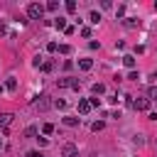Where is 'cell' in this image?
I'll use <instances>...</instances> for the list:
<instances>
[{
    "instance_id": "obj_22",
    "label": "cell",
    "mask_w": 157,
    "mask_h": 157,
    "mask_svg": "<svg viewBox=\"0 0 157 157\" xmlns=\"http://www.w3.org/2000/svg\"><path fill=\"white\" fill-rule=\"evenodd\" d=\"M56 49H59L61 54H69V52H71V47H69V44H61V47H56Z\"/></svg>"
},
{
    "instance_id": "obj_4",
    "label": "cell",
    "mask_w": 157,
    "mask_h": 157,
    "mask_svg": "<svg viewBox=\"0 0 157 157\" xmlns=\"http://www.w3.org/2000/svg\"><path fill=\"white\" fill-rule=\"evenodd\" d=\"M61 157H78V147L71 145V142L64 145V147H61Z\"/></svg>"
},
{
    "instance_id": "obj_11",
    "label": "cell",
    "mask_w": 157,
    "mask_h": 157,
    "mask_svg": "<svg viewBox=\"0 0 157 157\" xmlns=\"http://www.w3.org/2000/svg\"><path fill=\"white\" fill-rule=\"evenodd\" d=\"M91 91H93L96 96H101V93H105V86H103V83H93V86H91Z\"/></svg>"
},
{
    "instance_id": "obj_30",
    "label": "cell",
    "mask_w": 157,
    "mask_h": 157,
    "mask_svg": "<svg viewBox=\"0 0 157 157\" xmlns=\"http://www.w3.org/2000/svg\"><path fill=\"white\" fill-rule=\"evenodd\" d=\"M0 150H2V140H0Z\"/></svg>"
},
{
    "instance_id": "obj_23",
    "label": "cell",
    "mask_w": 157,
    "mask_h": 157,
    "mask_svg": "<svg viewBox=\"0 0 157 157\" xmlns=\"http://www.w3.org/2000/svg\"><path fill=\"white\" fill-rule=\"evenodd\" d=\"M115 15H118V17H123V15H125V5H118V10H115Z\"/></svg>"
},
{
    "instance_id": "obj_15",
    "label": "cell",
    "mask_w": 157,
    "mask_h": 157,
    "mask_svg": "<svg viewBox=\"0 0 157 157\" xmlns=\"http://www.w3.org/2000/svg\"><path fill=\"white\" fill-rule=\"evenodd\" d=\"M64 7H66V12H76V2H74V0H66Z\"/></svg>"
},
{
    "instance_id": "obj_18",
    "label": "cell",
    "mask_w": 157,
    "mask_h": 157,
    "mask_svg": "<svg viewBox=\"0 0 157 157\" xmlns=\"http://www.w3.org/2000/svg\"><path fill=\"white\" fill-rule=\"evenodd\" d=\"M42 132H44V135H52V132H54V125H52V123H44V125H42Z\"/></svg>"
},
{
    "instance_id": "obj_25",
    "label": "cell",
    "mask_w": 157,
    "mask_h": 157,
    "mask_svg": "<svg viewBox=\"0 0 157 157\" xmlns=\"http://www.w3.org/2000/svg\"><path fill=\"white\" fill-rule=\"evenodd\" d=\"M81 34L83 37H91V27H81Z\"/></svg>"
},
{
    "instance_id": "obj_12",
    "label": "cell",
    "mask_w": 157,
    "mask_h": 157,
    "mask_svg": "<svg viewBox=\"0 0 157 157\" xmlns=\"http://www.w3.org/2000/svg\"><path fill=\"white\" fill-rule=\"evenodd\" d=\"M64 123H66L69 128H76V125L81 123V118H71V115H69V118H64Z\"/></svg>"
},
{
    "instance_id": "obj_19",
    "label": "cell",
    "mask_w": 157,
    "mask_h": 157,
    "mask_svg": "<svg viewBox=\"0 0 157 157\" xmlns=\"http://www.w3.org/2000/svg\"><path fill=\"white\" fill-rule=\"evenodd\" d=\"M147 96H150V101H157V86H150L147 88Z\"/></svg>"
},
{
    "instance_id": "obj_7",
    "label": "cell",
    "mask_w": 157,
    "mask_h": 157,
    "mask_svg": "<svg viewBox=\"0 0 157 157\" xmlns=\"http://www.w3.org/2000/svg\"><path fill=\"white\" fill-rule=\"evenodd\" d=\"M78 69H81V71H91V69H93V61H91V59H78Z\"/></svg>"
},
{
    "instance_id": "obj_26",
    "label": "cell",
    "mask_w": 157,
    "mask_h": 157,
    "mask_svg": "<svg viewBox=\"0 0 157 157\" xmlns=\"http://www.w3.org/2000/svg\"><path fill=\"white\" fill-rule=\"evenodd\" d=\"M42 71H52V61H44L42 64Z\"/></svg>"
},
{
    "instance_id": "obj_13",
    "label": "cell",
    "mask_w": 157,
    "mask_h": 157,
    "mask_svg": "<svg viewBox=\"0 0 157 157\" xmlns=\"http://www.w3.org/2000/svg\"><path fill=\"white\" fill-rule=\"evenodd\" d=\"M5 88H7V91H15V88H17V78H7V81H5Z\"/></svg>"
},
{
    "instance_id": "obj_24",
    "label": "cell",
    "mask_w": 157,
    "mask_h": 157,
    "mask_svg": "<svg viewBox=\"0 0 157 157\" xmlns=\"http://www.w3.org/2000/svg\"><path fill=\"white\" fill-rule=\"evenodd\" d=\"M37 142H39V147H47V145H49V140H47V137H37Z\"/></svg>"
},
{
    "instance_id": "obj_14",
    "label": "cell",
    "mask_w": 157,
    "mask_h": 157,
    "mask_svg": "<svg viewBox=\"0 0 157 157\" xmlns=\"http://www.w3.org/2000/svg\"><path fill=\"white\" fill-rule=\"evenodd\" d=\"M103 128H105V123H103V120H96V123L91 125V130H93V132H101Z\"/></svg>"
},
{
    "instance_id": "obj_20",
    "label": "cell",
    "mask_w": 157,
    "mask_h": 157,
    "mask_svg": "<svg viewBox=\"0 0 157 157\" xmlns=\"http://www.w3.org/2000/svg\"><path fill=\"white\" fill-rule=\"evenodd\" d=\"M47 10L56 12V10H59V2H56V0H49V2H47Z\"/></svg>"
},
{
    "instance_id": "obj_2",
    "label": "cell",
    "mask_w": 157,
    "mask_h": 157,
    "mask_svg": "<svg viewBox=\"0 0 157 157\" xmlns=\"http://www.w3.org/2000/svg\"><path fill=\"white\" fill-rule=\"evenodd\" d=\"M56 86H59V88H76V91H78V81L71 78V76H66V78H56Z\"/></svg>"
},
{
    "instance_id": "obj_5",
    "label": "cell",
    "mask_w": 157,
    "mask_h": 157,
    "mask_svg": "<svg viewBox=\"0 0 157 157\" xmlns=\"http://www.w3.org/2000/svg\"><path fill=\"white\" fill-rule=\"evenodd\" d=\"M34 105H37L39 110H47V108H49V96H44V93H42V96H37Z\"/></svg>"
},
{
    "instance_id": "obj_10",
    "label": "cell",
    "mask_w": 157,
    "mask_h": 157,
    "mask_svg": "<svg viewBox=\"0 0 157 157\" xmlns=\"http://www.w3.org/2000/svg\"><path fill=\"white\" fill-rule=\"evenodd\" d=\"M88 22H91V25H98V22H101V12H96V10H93V12L88 15Z\"/></svg>"
},
{
    "instance_id": "obj_6",
    "label": "cell",
    "mask_w": 157,
    "mask_h": 157,
    "mask_svg": "<svg viewBox=\"0 0 157 157\" xmlns=\"http://www.w3.org/2000/svg\"><path fill=\"white\" fill-rule=\"evenodd\" d=\"M132 108H135V110H147V108H150V98H137V101H132Z\"/></svg>"
},
{
    "instance_id": "obj_9",
    "label": "cell",
    "mask_w": 157,
    "mask_h": 157,
    "mask_svg": "<svg viewBox=\"0 0 157 157\" xmlns=\"http://www.w3.org/2000/svg\"><path fill=\"white\" fill-rule=\"evenodd\" d=\"M12 118H15L12 113H0V125H10V123H12Z\"/></svg>"
},
{
    "instance_id": "obj_3",
    "label": "cell",
    "mask_w": 157,
    "mask_h": 157,
    "mask_svg": "<svg viewBox=\"0 0 157 157\" xmlns=\"http://www.w3.org/2000/svg\"><path fill=\"white\" fill-rule=\"evenodd\" d=\"M91 110H93L91 101H88V98H78V113H81V115H88Z\"/></svg>"
},
{
    "instance_id": "obj_16",
    "label": "cell",
    "mask_w": 157,
    "mask_h": 157,
    "mask_svg": "<svg viewBox=\"0 0 157 157\" xmlns=\"http://www.w3.org/2000/svg\"><path fill=\"white\" fill-rule=\"evenodd\" d=\"M125 25H128V27H137L140 20H137V17H125Z\"/></svg>"
},
{
    "instance_id": "obj_29",
    "label": "cell",
    "mask_w": 157,
    "mask_h": 157,
    "mask_svg": "<svg viewBox=\"0 0 157 157\" xmlns=\"http://www.w3.org/2000/svg\"><path fill=\"white\" fill-rule=\"evenodd\" d=\"M152 78H157V69H155V71H152Z\"/></svg>"
},
{
    "instance_id": "obj_21",
    "label": "cell",
    "mask_w": 157,
    "mask_h": 157,
    "mask_svg": "<svg viewBox=\"0 0 157 157\" xmlns=\"http://www.w3.org/2000/svg\"><path fill=\"white\" fill-rule=\"evenodd\" d=\"M34 135H37V128H34V125H29V128L25 130V137H34Z\"/></svg>"
},
{
    "instance_id": "obj_28",
    "label": "cell",
    "mask_w": 157,
    "mask_h": 157,
    "mask_svg": "<svg viewBox=\"0 0 157 157\" xmlns=\"http://www.w3.org/2000/svg\"><path fill=\"white\" fill-rule=\"evenodd\" d=\"M27 157H44L42 152H27Z\"/></svg>"
},
{
    "instance_id": "obj_1",
    "label": "cell",
    "mask_w": 157,
    "mask_h": 157,
    "mask_svg": "<svg viewBox=\"0 0 157 157\" xmlns=\"http://www.w3.org/2000/svg\"><path fill=\"white\" fill-rule=\"evenodd\" d=\"M44 15V5H39V2H29L27 5V17L29 20H39Z\"/></svg>"
},
{
    "instance_id": "obj_17",
    "label": "cell",
    "mask_w": 157,
    "mask_h": 157,
    "mask_svg": "<svg viewBox=\"0 0 157 157\" xmlns=\"http://www.w3.org/2000/svg\"><path fill=\"white\" fill-rule=\"evenodd\" d=\"M54 27H56V29H66V20H64V17H56Z\"/></svg>"
},
{
    "instance_id": "obj_27",
    "label": "cell",
    "mask_w": 157,
    "mask_h": 157,
    "mask_svg": "<svg viewBox=\"0 0 157 157\" xmlns=\"http://www.w3.org/2000/svg\"><path fill=\"white\" fill-rule=\"evenodd\" d=\"M54 105H56V108H61V110H64V108H66V101H54Z\"/></svg>"
},
{
    "instance_id": "obj_8",
    "label": "cell",
    "mask_w": 157,
    "mask_h": 157,
    "mask_svg": "<svg viewBox=\"0 0 157 157\" xmlns=\"http://www.w3.org/2000/svg\"><path fill=\"white\" fill-rule=\"evenodd\" d=\"M123 64H125L128 69H135V56H132V54H125V56H123Z\"/></svg>"
}]
</instances>
